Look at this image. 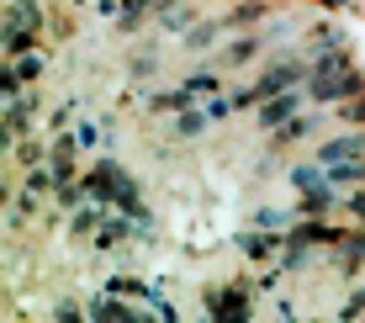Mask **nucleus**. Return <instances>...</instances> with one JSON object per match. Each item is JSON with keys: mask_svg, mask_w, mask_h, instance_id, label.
Returning <instances> with one entry per match:
<instances>
[{"mask_svg": "<svg viewBox=\"0 0 365 323\" xmlns=\"http://www.w3.org/2000/svg\"><path fill=\"white\" fill-rule=\"evenodd\" d=\"M365 91V74L360 64L349 58V48L339 43V48H323L318 58H312V74H307V96L318 106H339V101H349V96H360Z\"/></svg>", "mask_w": 365, "mask_h": 323, "instance_id": "1", "label": "nucleus"}, {"mask_svg": "<svg viewBox=\"0 0 365 323\" xmlns=\"http://www.w3.org/2000/svg\"><path fill=\"white\" fill-rule=\"evenodd\" d=\"M85 185H91V196L106 202V207H122V212H133V217L143 212V202H138V180L117 165V159H101L91 175H85Z\"/></svg>", "mask_w": 365, "mask_h": 323, "instance_id": "2", "label": "nucleus"}, {"mask_svg": "<svg viewBox=\"0 0 365 323\" xmlns=\"http://www.w3.org/2000/svg\"><path fill=\"white\" fill-rule=\"evenodd\" d=\"M37 32H43V6L37 0H6V53L37 48Z\"/></svg>", "mask_w": 365, "mask_h": 323, "instance_id": "3", "label": "nucleus"}, {"mask_svg": "<svg viewBox=\"0 0 365 323\" xmlns=\"http://www.w3.org/2000/svg\"><path fill=\"white\" fill-rule=\"evenodd\" d=\"M106 292L128 297V302H133L143 318H175V302H170V297H159L154 287H143V281H133V276H111V281H106Z\"/></svg>", "mask_w": 365, "mask_h": 323, "instance_id": "4", "label": "nucleus"}, {"mask_svg": "<svg viewBox=\"0 0 365 323\" xmlns=\"http://www.w3.org/2000/svg\"><path fill=\"white\" fill-rule=\"evenodd\" d=\"M307 74H312V64H302V58H275V64H265V74L255 80V91H259V101L265 96H281V91H297V85H307Z\"/></svg>", "mask_w": 365, "mask_h": 323, "instance_id": "5", "label": "nucleus"}, {"mask_svg": "<svg viewBox=\"0 0 365 323\" xmlns=\"http://www.w3.org/2000/svg\"><path fill=\"white\" fill-rule=\"evenodd\" d=\"M175 91H180V111H185V106H201V101H212V96L222 91V69H217V64H212V69H196V74H185Z\"/></svg>", "mask_w": 365, "mask_h": 323, "instance_id": "6", "label": "nucleus"}, {"mask_svg": "<svg viewBox=\"0 0 365 323\" xmlns=\"http://www.w3.org/2000/svg\"><path fill=\"white\" fill-rule=\"evenodd\" d=\"M297 111H302V85H297V91H281V96H265L255 117H259V128H265V133H275L281 122H292Z\"/></svg>", "mask_w": 365, "mask_h": 323, "instance_id": "7", "label": "nucleus"}, {"mask_svg": "<svg viewBox=\"0 0 365 323\" xmlns=\"http://www.w3.org/2000/svg\"><path fill=\"white\" fill-rule=\"evenodd\" d=\"M286 244H292V228L286 233H265V222L249 233H238V250H244L249 260H270V255H286Z\"/></svg>", "mask_w": 365, "mask_h": 323, "instance_id": "8", "label": "nucleus"}, {"mask_svg": "<svg viewBox=\"0 0 365 323\" xmlns=\"http://www.w3.org/2000/svg\"><path fill=\"white\" fill-rule=\"evenodd\" d=\"M318 165H339V159H365V133H339V138H323L312 148Z\"/></svg>", "mask_w": 365, "mask_h": 323, "instance_id": "9", "label": "nucleus"}, {"mask_svg": "<svg viewBox=\"0 0 365 323\" xmlns=\"http://www.w3.org/2000/svg\"><path fill=\"white\" fill-rule=\"evenodd\" d=\"M48 185H58V175H53L48 165H32V170H27V180H21V207H27V212H37V207H43Z\"/></svg>", "mask_w": 365, "mask_h": 323, "instance_id": "10", "label": "nucleus"}, {"mask_svg": "<svg viewBox=\"0 0 365 323\" xmlns=\"http://www.w3.org/2000/svg\"><path fill=\"white\" fill-rule=\"evenodd\" d=\"M6 69L16 74L21 85H37V80H43V69H48V53H43V48H21V53H11Z\"/></svg>", "mask_w": 365, "mask_h": 323, "instance_id": "11", "label": "nucleus"}, {"mask_svg": "<svg viewBox=\"0 0 365 323\" xmlns=\"http://www.w3.org/2000/svg\"><path fill=\"white\" fill-rule=\"evenodd\" d=\"M212 318H249V292L244 287H228V292H212L207 297Z\"/></svg>", "mask_w": 365, "mask_h": 323, "instance_id": "12", "label": "nucleus"}, {"mask_svg": "<svg viewBox=\"0 0 365 323\" xmlns=\"http://www.w3.org/2000/svg\"><path fill=\"white\" fill-rule=\"evenodd\" d=\"M292 239L297 244H329V250H334V244H344V233L329 228V222H302V228L292 222Z\"/></svg>", "mask_w": 365, "mask_h": 323, "instance_id": "13", "label": "nucleus"}, {"mask_svg": "<svg viewBox=\"0 0 365 323\" xmlns=\"http://www.w3.org/2000/svg\"><path fill=\"white\" fill-rule=\"evenodd\" d=\"M101 222H106V202H101V207L85 202V207H74V222H69V228H74V239H96Z\"/></svg>", "mask_w": 365, "mask_h": 323, "instance_id": "14", "label": "nucleus"}, {"mask_svg": "<svg viewBox=\"0 0 365 323\" xmlns=\"http://www.w3.org/2000/svg\"><path fill=\"white\" fill-rule=\"evenodd\" d=\"M259 53V37H238V43H228L217 53V69H233V64H249V58Z\"/></svg>", "mask_w": 365, "mask_h": 323, "instance_id": "15", "label": "nucleus"}, {"mask_svg": "<svg viewBox=\"0 0 365 323\" xmlns=\"http://www.w3.org/2000/svg\"><path fill=\"white\" fill-rule=\"evenodd\" d=\"M307 133H312V117H302V111H297L292 122H281V128H275V148H292V143L307 138Z\"/></svg>", "mask_w": 365, "mask_h": 323, "instance_id": "16", "label": "nucleus"}, {"mask_svg": "<svg viewBox=\"0 0 365 323\" xmlns=\"http://www.w3.org/2000/svg\"><path fill=\"white\" fill-rule=\"evenodd\" d=\"M334 175V185H365V159H339V165H323Z\"/></svg>", "mask_w": 365, "mask_h": 323, "instance_id": "17", "label": "nucleus"}, {"mask_svg": "<svg viewBox=\"0 0 365 323\" xmlns=\"http://www.w3.org/2000/svg\"><path fill=\"white\" fill-rule=\"evenodd\" d=\"M265 0H249V6H238V11H228V16H222V21H228V27H255V21L259 16H265Z\"/></svg>", "mask_w": 365, "mask_h": 323, "instance_id": "18", "label": "nucleus"}, {"mask_svg": "<svg viewBox=\"0 0 365 323\" xmlns=\"http://www.w3.org/2000/svg\"><path fill=\"white\" fill-rule=\"evenodd\" d=\"M217 32H228V21H212V27L185 32V48H212V43H217Z\"/></svg>", "mask_w": 365, "mask_h": 323, "instance_id": "19", "label": "nucleus"}, {"mask_svg": "<svg viewBox=\"0 0 365 323\" xmlns=\"http://www.w3.org/2000/svg\"><path fill=\"white\" fill-rule=\"evenodd\" d=\"M339 117L355 122V128H365V91H360V96H349V101H339Z\"/></svg>", "mask_w": 365, "mask_h": 323, "instance_id": "20", "label": "nucleus"}, {"mask_svg": "<svg viewBox=\"0 0 365 323\" xmlns=\"http://www.w3.org/2000/svg\"><path fill=\"white\" fill-rule=\"evenodd\" d=\"M344 255H360L365 260V233H344V244H339Z\"/></svg>", "mask_w": 365, "mask_h": 323, "instance_id": "21", "label": "nucleus"}, {"mask_svg": "<svg viewBox=\"0 0 365 323\" xmlns=\"http://www.w3.org/2000/svg\"><path fill=\"white\" fill-rule=\"evenodd\" d=\"M360 313H365V287H360V292L344 302V313H339V318H360Z\"/></svg>", "mask_w": 365, "mask_h": 323, "instance_id": "22", "label": "nucleus"}, {"mask_svg": "<svg viewBox=\"0 0 365 323\" xmlns=\"http://www.w3.org/2000/svg\"><path fill=\"white\" fill-rule=\"evenodd\" d=\"M349 212H355V217L365 222V191H355V196H349Z\"/></svg>", "mask_w": 365, "mask_h": 323, "instance_id": "23", "label": "nucleus"}]
</instances>
